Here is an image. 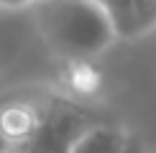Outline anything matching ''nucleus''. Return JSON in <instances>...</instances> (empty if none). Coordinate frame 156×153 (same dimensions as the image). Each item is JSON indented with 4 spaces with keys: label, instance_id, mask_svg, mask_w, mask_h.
<instances>
[{
    "label": "nucleus",
    "instance_id": "nucleus-1",
    "mask_svg": "<svg viewBox=\"0 0 156 153\" xmlns=\"http://www.w3.org/2000/svg\"><path fill=\"white\" fill-rule=\"evenodd\" d=\"M31 10L56 61H97L118 41L110 18L95 0H38Z\"/></svg>",
    "mask_w": 156,
    "mask_h": 153
},
{
    "label": "nucleus",
    "instance_id": "nucleus-2",
    "mask_svg": "<svg viewBox=\"0 0 156 153\" xmlns=\"http://www.w3.org/2000/svg\"><path fill=\"white\" fill-rule=\"evenodd\" d=\"M31 89L41 107V125L21 153H69L80 133L100 120L90 105L69 97L56 82H34Z\"/></svg>",
    "mask_w": 156,
    "mask_h": 153
},
{
    "label": "nucleus",
    "instance_id": "nucleus-3",
    "mask_svg": "<svg viewBox=\"0 0 156 153\" xmlns=\"http://www.w3.org/2000/svg\"><path fill=\"white\" fill-rule=\"evenodd\" d=\"M41 125V107L31 84L10 87L0 92V133L13 153H21L36 138Z\"/></svg>",
    "mask_w": 156,
    "mask_h": 153
},
{
    "label": "nucleus",
    "instance_id": "nucleus-4",
    "mask_svg": "<svg viewBox=\"0 0 156 153\" xmlns=\"http://www.w3.org/2000/svg\"><path fill=\"white\" fill-rule=\"evenodd\" d=\"M56 84L69 97L92 105L105 92V74L97 66V61L90 59H64L56 61Z\"/></svg>",
    "mask_w": 156,
    "mask_h": 153
},
{
    "label": "nucleus",
    "instance_id": "nucleus-5",
    "mask_svg": "<svg viewBox=\"0 0 156 153\" xmlns=\"http://www.w3.org/2000/svg\"><path fill=\"white\" fill-rule=\"evenodd\" d=\"M131 143L133 135L126 125L110 123V120H95L80 133L69 153H128Z\"/></svg>",
    "mask_w": 156,
    "mask_h": 153
},
{
    "label": "nucleus",
    "instance_id": "nucleus-6",
    "mask_svg": "<svg viewBox=\"0 0 156 153\" xmlns=\"http://www.w3.org/2000/svg\"><path fill=\"white\" fill-rule=\"evenodd\" d=\"M38 0H0V10H28Z\"/></svg>",
    "mask_w": 156,
    "mask_h": 153
},
{
    "label": "nucleus",
    "instance_id": "nucleus-7",
    "mask_svg": "<svg viewBox=\"0 0 156 153\" xmlns=\"http://www.w3.org/2000/svg\"><path fill=\"white\" fill-rule=\"evenodd\" d=\"M0 153H13V151H10V145H8V140L3 138V133H0Z\"/></svg>",
    "mask_w": 156,
    "mask_h": 153
}]
</instances>
